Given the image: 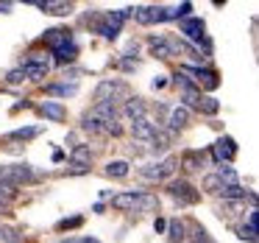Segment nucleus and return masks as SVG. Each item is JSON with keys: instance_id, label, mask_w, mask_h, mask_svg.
Wrapping results in <instances>:
<instances>
[{"instance_id": "1", "label": "nucleus", "mask_w": 259, "mask_h": 243, "mask_svg": "<svg viewBox=\"0 0 259 243\" xmlns=\"http://www.w3.org/2000/svg\"><path fill=\"white\" fill-rule=\"evenodd\" d=\"M112 207L117 210H134V213H156L159 210V198L151 193H140V190H128L112 198Z\"/></svg>"}, {"instance_id": "2", "label": "nucleus", "mask_w": 259, "mask_h": 243, "mask_svg": "<svg viewBox=\"0 0 259 243\" xmlns=\"http://www.w3.org/2000/svg\"><path fill=\"white\" fill-rule=\"evenodd\" d=\"M134 14V9H120V12H106L103 14V20L95 25V31L101 37H106V40H117L120 28H123V23Z\"/></svg>"}, {"instance_id": "3", "label": "nucleus", "mask_w": 259, "mask_h": 243, "mask_svg": "<svg viewBox=\"0 0 259 243\" xmlns=\"http://www.w3.org/2000/svg\"><path fill=\"white\" fill-rule=\"evenodd\" d=\"M176 168H179V159H176V157H164V159H159V162L142 165L140 176H142V179H148V182H162V179H167V176H173Z\"/></svg>"}, {"instance_id": "4", "label": "nucleus", "mask_w": 259, "mask_h": 243, "mask_svg": "<svg viewBox=\"0 0 259 243\" xmlns=\"http://www.w3.org/2000/svg\"><path fill=\"white\" fill-rule=\"evenodd\" d=\"M125 95H128V87L117 79H103L101 84L95 87V103H114Z\"/></svg>"}, {"instance_id": "5", "label": "nucleus", "mask_w": 259, "mask_h": 243, "mask_svg": "<svg viewBox=\"0 0 259 243\" xmlns=\"http://www.w3.org/2000/svg\"><path fill=\"white\" fill-rule=\"evenodd\" d=\"M167 193L176 198V201L181 204V207H190V204H198V198H201V193L195 190V187L190 185L187 179H176L167 185Z\"/></svg>"}, {"instance_id": "6", "label": "nucleus", "mask_w": 259, "mask_h": 243, "mask_svg": "<svg viewBox=\"0 0 259 243\" xmlns=\"http://www.w3.org/2000/svg\"><path fill=\"white\" fill-rule=\"evenodd\" d=\"M34 179V170L31 165H6V168H0V182H6V185H23V182H31Z\"/></svg>"}, {"instance_id": "7", "label": "nucleus", "mask_w": 259, "mask_h": 243, "mask_svg": "<svg viewBox=\"0 0 259 243\" xmlns=\"http://www.w3.org/2000/svg\"><path fill=\"white\" fill-rule=\"evenodd\" d=\"M134 17L140 25L164 23V20H167V9L164 6H142V9H134Z\"/></svg>"}, {"instance_id": "8", "label": "nucleus", "mask_w": 259, "mask_h": 243, "mask_svg": "<svg viewBox=\"0 0 259 243\" xmlns=\"http://www.w3.org/2000/svg\"><path fill=\"white\" fill-rule=\"evenodd\" d=\"M234 154H237V143L231 140V137H220L212 146V157H214V162H220V165L234 159Z\"/></svg>"}, {"instance_id": "9", "label": "nucleus", "mask_w": 259, "mask_h": 243, "mask_svg": "<svg viewBox=\"0 0 259 243\" xmlns=\"http://www.w3.org/2000/svg\"><path fill=\"white\" fill-rule=\"evenodd\" d=\"M131 134H134V140L148 143L153 134H156V123H153L151 118H140V120H134V123H131Z\"/></svg>"}, {"instance_id": "10", "label": "nucleus", "mask_w": 259, "mask_h": 243, "mask_svg": "<svg viewBox=\"0 0 259 243\" xmlns=\"http://www.w3.org/2000/svg\"><path fill=\"white\" fill-rule=\"evenodd\" d=\"M181 73H184V76H195V81H198V84H203L206 90H214V87L220 84V81H218V73H212V70H201V67H184Z\"/></svg>"}, {"instance_id": "11", "label": "nucleus", "mask_w": 259, "mask_h": 243, "mask_svg": "<svg viewBox=\"0 0 259 243\" xmlns=\"http://www.w3.org/2000/svg\"><path fill=\"white\" fill-rule=\"evenodd\" d=\"M181 34H187L192 42H203V20H198V17L181 20Z\"/></svg>"}, {"instance_id": "12", "label": "nucleus", "mask_w": 259, "mask_h": 243, "mask_svg": "<svg viewBox=\"0 0 259 243\" xmlns=\"http://www.w3.org/2000/svg\"><path fill=\"white\" fill-rule=\"evenodd\" d=\"M36 6L45 14H53V17H67V14L73 12V3H56V0H39Z\"/></svg>"}, {"instance_id": "13", "label": "nucleus", "mask_w": 259, "mask_h": 243, "mask_svg": "<svg viewBox=\"0 0 259 243\" xmlns=\"http://www.w3.org/2000/svg\"><path fill=\"white\" fill-rule=\"evenodd\" d=\"M39 112L45 115L48 120H56V123H62V120L67 118V109H64L59 101H45V103L39 107Z\"/></svg>"}, {"instance_id": "14", "label": "nucleus", "mask_w": 259, "mask_h": 243, "mask_svg": "<svg viewBox=\"0 0 259 243\" xmlns=\"http://www.w3.org/2000/svg\"><path fill=\"white\" fill-rule=\"evenodd\" d=\"M148 45H151V53H153V56H159V59H170V56H173L167 37H151Z\"/></svg>"}, {"instance_id": "15", "label": "nucleus", "mask_w": 259, "mask_h": 243, "mask_svg": "<svg viewBox=\"0 0 259 243\" xmlns=\"http://www.w3.org/2000/svg\"><path fill=\"white\" fill-rule=\"evenodd\" d=\"M53 56H56V64H73L78 56V48H75V42H64L62 48L53 51Z\"/></svg>"}, {"instance_id": "16", "label": "nucleus", "mask_w": 259, "mask_h": 243, "mask_svg": "<svg viewBox=\"0 0 259 243\" xmlns=\"http://www.w3.org/2000/svg\"><path fill=\"white\" fill-rule=\"evenodd\" d=\"M187 120H190V109H184V107L170 109V118H167V126H170V129H167V131H179V129H184Z\"/></svg>"}, {"instance_id": "17", "label": "nucleus", "mask_w": 259, "mask_h": 243, "mask_svg": "<svg viewBox=\"0 0 259 243\" xmlns=\"http://www.w3.org/2000/svg\"><path fill=\"white\" fill-rule=\"evenodd\" d=\"M45 42L56 51V48H62L64 42H73V37H70L67 28H51V31H45Z\"/></svg>"}, {"instance_id": "18", "label": "nucleus", "mask_w": 259, "mask_h": 243, "mask_svg": "<svg viewBox=\"0 0 259 243\" xmlns=\"http://www.w3.org/2000/svg\"><path fill=\"white\" fill-rule=\"evenodd\" d=\"M170 140H173V131H159L156 129V134L151 137V154H162V151H167L170 148Z\"/></svg>"}, {"instance_id": "19", "label": "nucleus", "mask_w": 259, "mask_h": 243, "mask_svg": "<svg viewBox=\"0 0 259 243\" xmlns=\"http://www.w3.org/2000/svg\"><path fill=\"white\" fill-rule=\"evenodd\" d=\"M123 112H125V118H131V120L145 118V101H142V98H128L125 107H123Z\"/></svg>"}, {"instance_id": "20", "label": "nucleus", "mask_w": 259, "mask_h": 243, "mask_svg": "<svg viewBox=\"0 0 259 243\" xmlns=\"http://www.w3.org/2000/svg\"><path fill=\"white\" fill-rule=\"evenodd\" d=\"M25 70V79L31 81H45L48 73H51V64H23Z\"/></svg>"}, {"instance_id": "21", "label": "nucleus", "mask_w": 259, "mask_h": 243, "mask_svg": "<svg viewBox=\"0 0 259 243\" xmlns=\"http://www.w3.org/2000/svg\"><path fill=\"white\" fill-rule=\"evenodd\" d=\"M48 92H51V95H59V98H73L75 92H78V84H75V81H64V84H51L48 87Z\"/></svg>"}, {"instance_id": "22", "label": "nucleus", "mask_w": 259, "mask_h": 243, "mask_svg": "<svg viewBox=\"0 0 259 243\" xmlns=\"http://www.w3.org/2000/svg\"><path fill=\"white\" fill-rule=\"evenodd\" d=\"M106 176L125 179V176H128V162H125V159H114V162H109L106 165Z\"/></svg>"}, {"instance_id": "23", "label": "nucleus", "mask_w": 259, "mask_h": 243, "mask_svg": "<svg viewBox=\"0 0 259 243\" xmlns=\"http://www.w3.org/2000/svg\"><path fill=\"white\" fill-rule=\"evenodd\" d=\"M90 162H92L90 146H75L73 148V165H84V168H90Z\"/></svg>"}, {"instance_id": "24", "label": "nucleus", "mask_w": 259, "mask_h": 243, "mask_svg": "<svg viewBox=\"0 0 259 243\" xmlns=\"http://www.w3.org/2000/svg\"><path fill=\"white\" fill-rule=\"evenodd\" d=\"M220 179V185L223 187H229V185H237V170L234 168H229V165H220L218 168V173H214Z\"/></svg>"}, {"instance_id": "25", "label": "nucleus", "mask_w": 259, "mask_h": 243, "mask_svg": "<svg viewBox=\"0 0 259 243\" xmlns=\"http://www.w3.org/2000/svg\"><path fill=\"white\" fill-rule=\"evenodd\" d=\"M201 162H203L201 154L190 151V154H184V159H181V168H184V170H201Z\"/></svg>"}, {"instance_id": "26", "label": "nucleus", "mask_w": 259, "mask_h": 243, "mask_svg": "<svg viewBox=\"0 0 259 243\" xmlns=\"http://www.w3.org/2000/svg\"><path fill=\"white\" fill-rule=\"evenodd\" d=\"M81 129H84V131H90V134H103L101 120H95L92 115H84V118H81Z\"/></svg>"}, {"instance_id": "27", "label": "nucleus", "mask_w": 259, "mask_h": 243, "mask_svg": "<svg viewBox=\"0 0 259 243\" xmlns=\"http://www.w3.org/2000/svg\"><path fill=\"white\" fill-rule=\"evenodd\" d=\"M218 109H220V103L214 101V98H203V95H201V101H198V112H203V115H218Z\"/></svg>"}, {"instance_id": "28", "label": "nucleus", "mask_w": 259, "mask_h": 243, "mask_svg": "<svg viewBox=\"0 0 259 243\" xmlns=\"http://www.w3.org/2000/svg\"><path fill=\"white\" fill-rule=\"evenodd\" d=\"M42 131V126H28V129H17V131H12V140H31V137H36Z\"/></svg>"}, {"instance_id": "29", "label": "nucleus", "mask_w": 259, "mask_h": 243, "mask_svg": "<svg viewBox=\"0 0 259 243\" xmlns=\"http://www.w3.org/2000/svg\"><path fill=\"white\" fill-rule=\"evenodd\" d=\"M167 232H170V240H176V243H181L184 240V224H181V221H170L167 224Z\"/></svg>"}, {"instance_id": "30", "label": "nucleus", "mask_w": 259, "mask_h": 243, "mask_svg": "<svg viewBox=\"0 0 259 243\" xmlns=\"http://www.w3.org/2000/svg\"><path fill=\"white\" fill-rule=\"evenodd\" d=\"M220 187H223V185H220V179L214 173L203 176V190H206V193H220Z\"/></svg>"}, {"instance_id": "31", "label": "nucleus", "mask_w": 259, "mask_h": 243, "mask_svg": "<svg viewBox=\"0 0 259 243\" xmlns=\"http://www.w3.org/2000/svg\"><path fill=\"white\" fill-rule=\"evenodd\" d=\"M237 235H240L242 240H248V243H256V229H251V226H248V224L237 226Z\"/></svg>"}, {"instance_id": "32", "label": "nucleus", "mask_w": 259, "mask_h": 243, "mask_svg": "<svg viewBox=\"0 0 259 243\" xmlns=\"http://www.w3.org/2000/svg\"><path fill=\"white\" fill-rule=\"evenodd\" d=\"M81 224H84V218H81V215H73V218L59 221V229H75V226H81Z\"/></svg>"}, {"instance_id": "33", "label": "nucleus", "mask_w": 259, "mask_h": 243, "mask_svg": "<svg viewBox=\"0 0 259 243\" xmlns=\"http://www.w3.org/2000/svg\"><path fill=\"white\" fill-rule=\"evenodd\" d=\"M6 81H9V84H23V81H25V70H23V67L12 70V73L6 76Z\"/></svg>"}, {"instance_id": "34", "label": "nucleus", "mask_w": 259, "mask_h": 243, "mask_svg": "<svg viewBox=\"0 0 259 243\" xmlns=\"http://www.w3.org/2000/svg\"><path fill=\"white\" fill-rule=\"evenodd\" d=\"M25 64H51V62H48V56H45V53H31V56H28V62H25Z\"/></svg>"}, {"instance_id": "35", "label": "nucleus", "mask_w": 259, "mask_h": 243, "mask_svg": "<svg viewBox=\"0 0 259 243\" xmlns=\"http://www.w3.org/2000/svg\"><path fill=\"white\" fill-rule=\"evenodd\" d=\"M242 207V201H226L223 204V207H220V210H226V215H234L237 213V210H240Z\"/></svg>"}, {"instance_id": "36", "label": "nucleus", "mask_w": 259, "mask_h": 243, "mask_svg": "<svg viewBox=\"0 0 259 243\" xmlns=\"http://www.w3.org/2000/svg\"><path fill=\"white\" fill-rule=\"evenodd\" d=\"M67 173H75V176H78V173H90V168H84V165H70Z\"/></svg>"}, {"instance_id": "37", "label": "nucleus", "mask_w": 259, "mask_h": 243, "mask_svg": "<svg viewBox=\"0 0 259 243\" xmlns=\"http://www.w3.org/2000/svg\"><path fill=\"white\" fill-rule=\"evenodd\" d=\"M164 84H167V81H164V76H156V79H153V84H151V87H153V90H162Z\"/></svg>"}, {"instance_id": "38", "label": "nucleus", "mask_w": 259, "mask_h": 243, "mask_svg": "<svg viewBox=\"0 0 259 243\" xmlns=\"http://www.w3.org/2000/svg\"><path fill=\"white\" fill-rule=\"evenodd\" d=\"M153 229H156V232H164V229H167V224H164V221H162V218H159V221H156V224H153Z\"/></svg>"}, {"instance_id": "39", "label": "nucleus", "mask_w": 259, "mask_h": 243, "mask_svg": "<svg viewBox=\"0 0 259 243\" xmlns=\"http://www.w3.org/2000/svg\"><path fill=\"white\" fill-rule=\"evenodd\" d=\"M62 243H81L78 237H67V240H62Z\"/></svg>"}, {"instance_id": "40", "label": "nucleus", "mask_w": 259, "mask_h": 243, "mask_svg": "<svg viewBox=\"0 0 259 243\" xmlns=\"http://www.w3.org/2000/svg\"><path fill=\"white\" fill-rule=\"evenodd\" d=\"M81 243H98V240H95V237H84Z\"/></svg>"}]
</instances>
